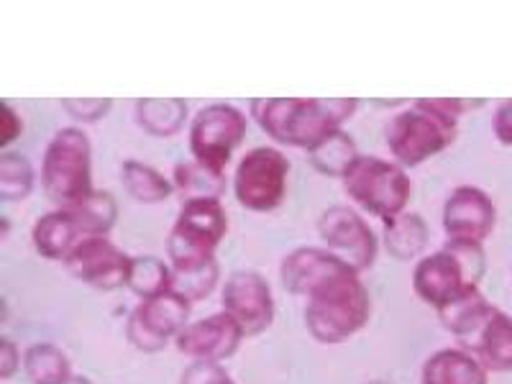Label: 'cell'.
Returning a JSON list of instances; mask_svg holds the SVG:
<instances>
[{
  "label": "cell",
  "instance_id": "1",
  "mask_svg": "<svg viewBox=\"0 0 512 384\" xmlns=\"http://www.w3.org/2000/svg\"><path fill=\"white\" fill-rule=\"evenodd\" d=\"M287 292L305 297V326L320 344H341L367 326L372 297L354 272L323 246H300L282 259Z\"/></svg>",
  "mask_w": 512,
  "mask_h": 384
},
{
  "label": "cell",
  "instance_id": "2",
  "mask_svg": "<svg viewBox=\"0 0 512 384\" xmlns=\"http://www.w3.org/2000/svg\"><path fill=\"white\" fill-rule=\"evenodd\" d=\"M356 108V98H259L251 100V118L277 144L308 152L344 126Z\"/></svg>",
  "mask_w": 512,
  "mask_h": 384
},
{
  "label": "cell",
  "instance_id": "3",
  "mask_svg": "<svg viewBox=\"0 0 512 384\" xmlns=\"http://www.w3.org/2000/svg\"><path fill=\"white\" fill-rule=\"evenodd\" d=\"M41 187L49 203L59 210L75 208L93 187V146L77 126L59 128L41 159Z\"/></svg>",
  "mask_w": 512,
  "mask_h": 384
},
{
  "label": "cell",
  "instance_id": "4",
  "mask_svg": "<svg viewBox=\"0 0 512 384\" xmlns=\"http://www.w3.org/2000/svg\"><path fill=\"white\" fill-rule=\"evenodd\" d=\"M349 200H354L364 213L382 221L400 216L408 208L413 195V182L408 169L400 167L395 159H379L359 154L351 169L341 177Z\"/></svg>",
  "mask_w": 512,
  "mask_h": 384
},
{
  "label": "cell",
  "instance_id": "5",
  "mask_svg": "<svg viewBox=\"0 0 512 384\" xmlns=\"http://www.w3.org/2000/svg\"><path fill=\"white\" fill-rule=\"evenodd\" d=\"M228 231V216L221 200L182 203L177 221L167 236V259L172 269H192L216 259Z\"/></svg>",
  "mask_w": 512,
  "mask_h": 384
},
{
  "label": "cell",
  "instance_id": "6",
  "mask_svg": "<svg viewBox=\"0 0 512 384\" xmlns=\"http://www.w3.org/2000/svg\"><path fill=\"white\" fill-rule=\"evenodd\" d=\"M384 136H387L392 159L400 167L410 169L454 144L456 136H459V123L446 121L431 108H425L420 100H415L410 108L392 116Z\"/></svg>",
  "mask_w": 512,
  "mask_h": 384
},
{
  "label": "cell",
  "instance_id": "7",
  "mask_svg": "<svg viewBox=\"0 0 512 384\" xmlns=\"http://www.w3.org/2000/svg\"><path fill=\"white\" fill-rule=\"evenodd\" d=\"M290 159L274 146H254L233 175V195L251 213H272L287 195Z\"/></svg>",
  "mask_w": 512,
  "mask_h": 384
},
{
  "label": "cell",
  "instance_id": "8",
  "mask_svg": "<svg viewBox=\"0 0 512 384\" xmlns=\"http://www.w3.org/2000/svg\"><path fill=\"white\" fill-rule=\"evenodd\" d=\"M246 116L236 105L213 103L200 108L190 123V154L205 167L226 172L233 152L246 139Z\"/></svg>",
  "mask_w": 512,
  "mask_h": 384
},
{
  "label": "cell",
  "instance_id": "9",
  "mask_svg": "<svg viewBox=\"0 0 512 384\" xmlns=\"http://www.w3.org/2000/svg\"><path fill=\"white\" fill-rule=\"evenodd\" d=\"M190 313L192 303L175 290L141 300L134 313L128 315V344L144 354H157L190 326Z\"/></svg>",
  "mask_w": 512,
  "mask_h": 384
},
{
  "label": "cell",
  "instance_id": "10",
  "mask_svg": "<svg viewBox=\"0 0 512 384\" xmlns=\"http://www.w3.org/2000/svg\"><path fill=\"white\" fill-rule=\"evenodd\" d=\"M318 236L323 241V249L349 264L354 272H367L377 262V233L361 218V213H356L349 205H333L323 210L318 218Z\"/></svg>",
  "mask_w": 512,
  "mask_h": 384
},
{
  "label": "cell",
  "instance_id": "11",
  "mask_svg": "<svg viewBox=\"0 0 512 384\" xmlns=\"http://www.w3.org/2000/svg\"><path fill=\"white\" fill-rule=\"evenodd\" d=\"M62 264L82 285L113 292L128 285L131 256L123 254L108 236H93L82 239Z\"/></svg>",
  "mask_w": 512,
  "mask_h": 384
},
{
  "label": "cell",
  "instance_id": "12",
  "mask_svg": "<svg viewBox=\"0 0 512 384\" xmlns=\"http://www.w3.org/2000/svg\"><path fill=\"white\" fill-rule=\"evenodd\" d=\"M223 310L241 326L244 336H259L274 320L272 287L259 272L239 269L223 285Z\"/></svg>",
  "mask_w": 512,
  "mask_h": 384
},
{
  "label": "cell",
  "instance_id": "13",
  "mask_svg": "<svg viewBox=\"0 0 512 384\" xmlns=\"http://www.w3.org/2000/svg\"><path fill=\"white\" fill-rule=\"evenodd\" d=\"M497 208L487 192L474 185H459L451 190L443 205V231L448 241L484 244L495 231Z\"/></svg>",
  "mask_w": 512,
  "mask_h": 384
},
{
  "label": "cell",
  "instance_id": "14",
  "mask_svg": "<svg viewBox=\"0 0 512 384\" xmlns=\"http://www.w3.org/2000/svg\"><path fill=\"white\" fill-rule=\"evenodd\" d=\"M244 331L226 310L200 318L185 328L175 338L180 354L190 356L192 361H226L239 351L244 341Z\"/></svg>",
  "mask_w": 512,
  "mask_h": 384
},
{
  "label": "cell",
  "instance_id": "15",
  "mask_svg": "<svg viewBox=\"0 0 512 384\" xmlns=\"http://www.w3.org/2000/svg\"><path fill=\"white\" fill-rule=\"evenodd\" d=\"M464 287L469 285L464 282L459 264L443 249L433 251L428 256H420V262L415 264L413 290L433 310H441L443 305L451 303Z\"/></svg>",
  "mask_w": 512,
  "mask_h": 384
},
{
  "label": "cell",
  "instance_id": "16",
  "mask_svg": "<svg viewBox=\"0 0 512 384\" xmlns=\"http://www.w3.org/2000/svg\"><path fill=\"white\" fill-rule=\"evenodd\" d=\"M495 305L489 303L484 292L477 285H469L459 292V295L451 300V303L443 305L441 310H436L438 320L443 323L451 336L459 338V344L466 346L479 333V328L489 320V315L495 313Z\"/></svg>",
  "mask_w": 512,
  "mask_h": 384
},
{
  "label": "cell",
  "instance_id": "17",
  "mask_svg": "<svg viewBox=\"0 0 512 384\" xmlns=\"http://www.w3.org/2000/svg\"><path fill=\"white\" fill-rule=\"evenodd\" d=\"M461 349L472 351L487 372H512V315L497 308L477 336Z\"/></svg>",
  "mask_w": 512,
  "mask_h": 384
},
{
  "label": "cell",
  "instance_id": "18",
  "mask_svg": "<svg viewBox=\"0 0 512 384\" xmlns=\"http://www.w3.org/2000/svg\"><path fill=\"white\" fill-rule=\"evenodd\" d=\"M420 379L423 384H489V372L472 351L451 346L425 359Z\"/></svg>",
  "mask_w": 512,
  "mask_h": 384
},
{
  "label": "cell",
  "instance_id": "19",
  "mask_svg": "<svg viewBox=\"0 0 512 384\" xmlns=\"http://www.w3.org/2000/svg\"><path fill=\"white\" fill-rule=\"evenodd\" d=\"M82 239L85 236H82L70 210H49V213L36 218L34 228H31V241H34L36 254H41L44 259H52V262H64Z\"/></svg>",
  "mask_w": 512,
  "mask_h": 384
},
{
  "label": "cell",
  "instance_id": "20",
  "mask_svg": "<svg viewBox=\"0 0 512 384\" xmlns=\"http://www.w3.org/2000/svg\"><path fill=\"white\" fill-rule=\"evenodd\" d=\"M382 241L392 259H397V262H413V259L423 254L425 244H428V226H425L420 213L405 210L400 216L384 221Z\"/></svg>",
  "mask_w": 512,
  "mask_h": 384
},
{
  "label": "cell",
  "instance_id": "21",
  "mask_svg": "<svg viewBox=\"0 0 512 384\" xmlns=\"http://www.w3.org/2000/svg\"><path fill=\"white\" fill-rule=\"evenodd\" d=\"M175 192L182 198V203L190 200H221L226 192V172L205 167V164L187 159L175 167L172 175Z\"/></svg>",
  "mask_w": 512,
  "mask_h": 384
},
{
  "label": "cell",
  "instance_id": "22",
  "mask_svg": "<svg viewBox=\"0 0 512 384\" xmlns=\"http://www.w3.org/2000/svg\"><path fill=\"white\" fill-rule=\"evenodd\" d=\"M187 118V103L182 98H139L136 123L152 136H175Z\"/></svg>",
  "mask_w": 512,
  "mask_h": 384
},
{
  "label": "cell",
  "instance_id": "23",
  "mask_svg": "<svg viewBox=\"0 0 512 384\" xmlns=\"http://www.w3.org/2000/svg\"><path fill=\"white\" fill-rule=\"evenodd\" d=\"M356 159H359L356 141L344 128H338L326 139H320L313 149H308V162L313 164V169H318L320 175L338 177V180L349 172Z\"/></svg>",
  "mask_w": 512,
  "mask_h": 384
},
{
  "label": "cell",
  "instance_id": "24",
  "mask_svg": "<svg viewBox=\"0 0 512 384\" xmlns=\"http://www.w3.org/2000/svg\"><path fill=\"white\" fill-rule=\"evenodd\" d=\"M123 187L136 203L144 205H157L175 192V185L169 177H164L159 169H154L152 164H144L139 159H128L121 167Z\"/></svg>",
  "mask_w": 512,
  "mask_h": 384
},
{
  "label": "cell",
  "instance_id": "25",
  "mask_svg": "<svg viewBox=\"0 0 512 384\" xmlns=\"http://www.w3.org/2000/svg\"><path fill=\"white\" fill-rule=\"evenodd\" d=\"M67 210L75 216L77 226H80L85 239L108 236L118 221V203L116 198H113V192L108 190H93L80 205Z\"/></svg>",
  "mask_w": 512,
  "mask_h": 384
},
{
  "label": "cell",
  "instance_id": "26",
  "mask_svg": "<svg viewBox=\"0 0 512 384\" xmlns=\"http://www.w3.org/2000/svg\"><path fill=\"white\" fill-rule=\"evenodd\" d=\"M24 372L31 384H62L72 377V364L54 344H34L24 351Z\"/></svg>",
  "mask_w": 512,
  "mask_h": 384
},
{
  "label": "cell",
  "instance_id": "27",
  "mask_svg": "<svg viewBox=\"0 0 512 384\" xmlns=\"http://www.w3.org/2000/svg\"><path fill=\"white\" fill-rule=\"evenodd\" d=\"M128 290L141 300L157 297L162 292L172 290V267L162 262L159 256H131V269H128Z\"/></svg>",
  "mask_w": 512,
  "mask_h": 384
},
{
  "label": "cell",
  "instance_id": "28",
  "mask_svg": "<svg viewBox=\"0 0 512 384\" xmlns=\"http://www.w3.org/2000/svg\"><path fill=\"white\" fill-rule=\"evenodd\" d=\"M34 190V167L29 159L18 152L0 154V200L3 203H18L29 198Z\"/></svg>",
  "mask_w": 512,
  "mask_h": 384
},
{
  "label": "cell",
  "instance_id": "29",
  "mask_svg": "<svg viewBox=\"0 0 512 384\" xmlns=\"http://www.w3.org/2000/svg\"><path fill=\"white\" fill-rule=\"evenodd\" d=\"M218 277H221L218 259H210V262L192 269H172V290L190 303H200L216 290Z\"/></svg>",
  "mask_w": 512,
  "mask_h": 384
},
{
  "label": "cell",
  "instance_id": "30",
  "mask_svg": "<svg viewBox=\"0 0 512 384\" xmlns=\"http://www.w3.org/2000/svg\"><path fill=\"white\" fill-rule=\"evenodd\" d=\"M456 264H459L461 274H464L466 285H477L482 282L484 272H487V254H484L482 244H469V241H448L441 246Z\"/></svg>",
  "mask_w": 512,
  "mask_h": 384
},
{
  "label": "cell",
  "instance_id": "31",
  "mask_svg": "<svg viewBox=\"0 0 512 384\" xmlns=\"http://www.w3.org/2000/svg\"><path fill=\"white\" fill-rule=\"evenodd\" d=\"M111 98H62V108L70 113L75 121L95 123L111 111Z\"/></svg>",
  "mask_w": 512,
  "mask_h": 384
},
{
  "label": "cell",
  "instance_id": "32",
  "mask_svg": "<svg viewBox=\"0 0 512 384\" xmlns=\"http://www.w3.org/2000/svg\"><path fill=\"white\" fill-rule=\"evenodd\" d=\"M180 384H236L231 374L221 367V361H192L182 372Z\"/></svg>",
  "mask_w": 512,
  "mask_h": 384
},
{
  "label": "cell",
  "instance_id": "33",
  "mask_svg": "<svg viewBox=\"0 0 512 384\" xmlns=\"http://www.w3.org/2000/svg\"><path fill=\"white\" fill-rule=\"evenodd\" d=\"M21 128H24V121L16 113V108L6 100L0 105V146H3V152L8 149V144H13L21 136Z\"/></svg>",
  "mask_w": 512,
  "mask_h": 384
},
{
  "label": "cell",
  "instance_id": "34",
  "mask_svg": "<svg viewBox=\"0 0 512 384\" xmlns=\"http://www.w3.org/2000/svg\"><path fill=\"white\" fill-rule=\"evenodd\" d=\"M18 367H24V356L11 338L3 336L0 338V379L13 377Z\"/></svg>",
  "mask_w": 512,
  "mask_h": 384
},
{
  "label": "cell",
  "instance_id": "35",
  "mask_svg": "<svg viewBox=\"0 0 512 384\" xmlns=\"http://www.w3.org/2000/svg\"><path fill=\"white\" fill-rule=\"evenodd\" d=\"M492 131H495L500 144L512 146V98L497 105L495 118H492Z\"/></svg>",
  "mask_w": 512,
  "mask_h": 384
},
{
  "label": "cell",
  "instance_id": "36",
  "mask_svg": "<svg viewBox=\"0 0 512 384\" xmlns=\"http://www.w3.org/2000/svg\"><path fill=\"white\" fill-rule=\"evenodd\" d=\"M62 384H93V382H90L88 377H77V374H72V377H70V379H64Z\"/></svg>",
  "mask_w": 512,
  "mask_h": 384
},
{
  "label": "cell",
  "instance_id": "37",
  "mask_svg": "<svg viewBox=\"0 0 512 384\" xmlns=\"http://www.w3.org/2000/svg\"><path fill=\"white\" fill-rule=\"evenodd\" d=\"M369 384H390V382H369Z\"/></svg>",
  "mask_w": 512,
  "mask_h": 384
}]
</instances>
